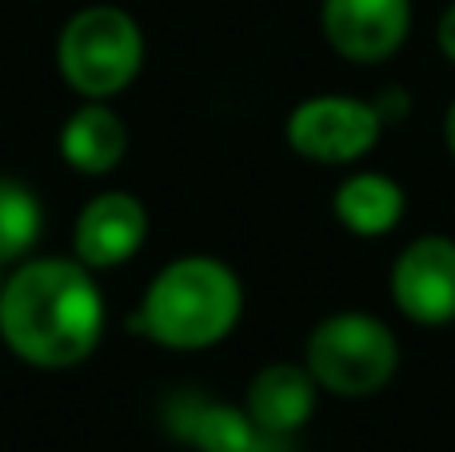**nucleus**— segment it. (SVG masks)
Listing matches in <instances>:
<instances>
[{"label":"nucleus","instance_id":"1","mask_svg":"<svg viewBox=\"0 0 455 452\" xmlns=\"http://www.w3.org/2000/svg\"><path fill=\"white\" fill-rule=\"evenodd\" d=\"M104 336V293L76 256L12 264L0 293V341L16 360L44 373L84 365Z\"/></svg>","mask_w":455,"mask_h":452},{"label":"nucleus","instance_id":"2","mask_svg":"<svg viewBox=\"0 0 455 452\" xmlns=\"http://www.w3.org/2000/svg\"><path fill=\"white\" fill-rule=\"evenodd\" d=\"M240 317L243 285L235 269L224 264L220 256L192 253L168 261L152 277L128 328L136 336H148L152 344H164V349L196 352L228 341Z\"/></svg>","mask_w":455,"mask_h":452},{"label":"nucleus","instance_id":"3","mask_svg":"<svg viewBox=\"0 0 455 452\" xmlns=\"http://www.w3.org/2000/svg\"><path fill=\"white\" fill-rule=\"evenodd\" d=\"M56 69L84 101L124 93L144 69V32L120 4H88L56 36Z\"/></svg>","mask_w":455,"mask_h":452},{"label":"nucleus","instance_id":"4","mask_svg":"<svg viewBox=\"0 0 455 452\" xmlns=\"http://www.w3.org/2000/svg\"><path fill=\"white\" fill-rule=\"evenodd\" d=\"M304 365L323 392L344 400L376 397L400 373V341L379 317L344 309L307 333Z\"/></svg>","mask_w":455,"mask_h":452},{"label":"nucleus","instance_id":"5","mask_svg":"<svg viewBox=\"0 0 455 452\" xmlns=\"http://www.w3.org/2000/svg\"><path fill=\"white\" fill-rule=\"evenodd\" d=\"M379 133H384V117L376 112V104L347 93L307 96L288 112L283 125L288 149L296 157L328 168L363 160L379 144Z\"/></svg>","mask_w":455,"mask_h":452},{"label":"nucleus","instance_id":"6","mask_svg":"<svg viewBox=\"0 0 455 452\" xmlns=\"http://www.w3.org/2000/svg\"><path fill=\"white\" fill-rule=\"evenodd\" d=\"M392 304L419 328L455 325V240L427 232L403 245L392 264Z\"/></svg>","mask_w":455,"mask_h":452},{"label":"nucleus","instance_id":"7","mask_svg":"<svg viewBox=\"0 0 455 452\" xmlns=\"http://www.w3.org/2000/svg\"><path fill=\"white\" fill-rule=\"evenodd\" d=\"M320 28L344 61L379 64L408 44L411 0H323Z\"/></svg>","mask_w":455,"mask_h":452},{"label":"nucleus","instance_id":"8","mask_svg":"<svg viewBox=\"0 0 455 452\" xmlns=\"http://www.w3.org/2000/svg\"><path fill=\"white\" fill-rule=\"evenodd\" d=\"M148 240V208L132 192L108 189L92 197L72 229V256L92 272H108L128 264Z\"/></svg>","mask_w":455,"mask_h":452},{"label":"nucleus","instance_id":"9","mask_svg":"<svg viewBox=\"0 0 455 452\" xmlns=\"http://www.w3.org/2000/svg\"><path fill=\"white\" fill-rule=\"evenodd\" d=\"M168 429L196 452H280L288 437L259 432L248 408L216 405L196 392H180L168 405Z\"/></svg>","mask_w":455,"mask_h":452},{"label":"nucleus","instance_id":"10","mask_svg":"<svg viewBox=\"0 0 455 452\" xmlns=\"http://www.w3.org/2000/svg\"><path fill=\"white\" fill-rule=\"evenodd\" d=\"M315 397H320V384L307 373V365L275 360V365H264L251 376L243 408H248V416L256 421L259 432L291 437V432H299L312 421Z\"/></svg>","mask_w":455,"mask_h":452},{"label":"nucleus","instance_id":"11","mask_svg":"<svg viewBox=\"0 0 455 452\" xmlns=\"http://www.w3.org/2000/svg\"><path fill=\"white\" fill-rule=\"evenodd\" d=\"M60 157L80 176H104L128 157V125L108 101H84L60 128Z\"/></svg>","mask_w":455,"mask_h":452},{"label":"nucleus","instance_id":"12","mask_svg":"<svg viewBox=\"0 0 455 452\" xmlns=\"http://www.w3.org/2000/svg\"><path fill=\"white\" fill-rule=\"evenodd\" d=\"M331 213L352 237L379 240L392 229H400L403 213H408V197H403V184L392 181L387 173L363 168V173H347L339 181L336 197H331Z\"/></svg>","mask_w":455,"mask_h":452},{"label":"nucleus","instance_id":"13","mask_svg":"<svg viewBox=\"0 0 455 452\" xmlns=\"http://www.w3.org/2000/svg\"><path fill=\"white\" fill-rule=\"evenodd\" d=\"M44 232V205L24 181L0 176V264H20Z\"/></svg>","mask_w":455,"mask_h":452},{"label":"nucleus","instance_id":"14","mask_svg":"<svg viewBox=\"0 0 455 452\" xmlns=\"http://www.w3.org/2000/svg\"><path fill=\"white\" fill-rule=\"evenodd\" d=\"M435 44H440V52L455 64V0L440 12V20H435Z\"/></svg>","mask_w":455,"mask_h":452},{"label":"nucleus","instance_id":"15","mask_svg":"<svg viewBox=\"0 0 455 452\" xmlns=\"http://www.w3.org/2000/svg\"><path fill=\"white\" fill-rule=\"evenodd\" d=\"M443 144H448V152H451V160H455V96H451L448 112H443Z\"/></svg>","mask_w":455,"mask_h":452},{"label":"nucleus","instance_id":"16","mask_svg":"<svg viewBox=\"0 0 455 452\" xmlns=\"http://www.w3.org/2000/svg\"><path fill=\"white\" fill-rule=\"evenodd\" d=\"M4 269H8V264H0V293H4V285H8V272Z\"/></svg>","mask_w":455,"mask_h":452}]
</instances>
